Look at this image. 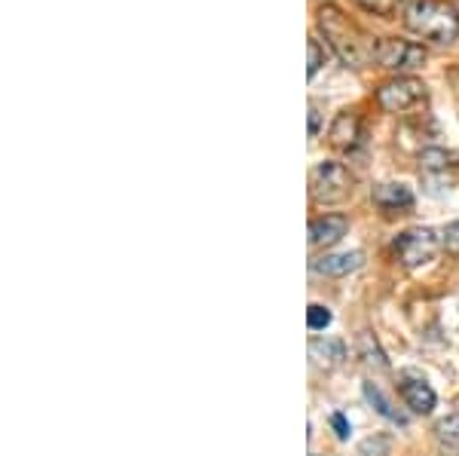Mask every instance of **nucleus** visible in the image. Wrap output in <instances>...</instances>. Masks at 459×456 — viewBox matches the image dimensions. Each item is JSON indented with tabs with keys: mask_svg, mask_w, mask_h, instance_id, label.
I'll return each mask as SVG.
<instances>
[{
	"mask_svg": "<svg viewBox=\"0 0 459 456\" xmlns=\"http://www.w3.org/2000/svg\"><path fill=\"white\" fill-rule=\"evenodd\" d=\"M318 28H322L325 40L331 43V49H334L343 65L361 68V65L371 62L377 53V43L361 31L355 22L346 19L334 4H325L322 10H318Z\"/></svg>",
	"mask_w": 459,
	"mask_h": 456,
	"instance_id": "f257e3e1",
	"label": "nucleus"
},
{
	"mask_svg": "<svg viewBox=\"0 0 459 456\" xmlns=\"http://www.w3.org/2000/svg\"><path fill=\"white\" fill-rule=\"evenodd\" d=\"M404 25L438 47L459 40V10L447 0H411L404 6Z\"/></svg>",
	"mask_w": 459,
	"mask_h": 456,
	"instance_id": "f03ea898",
	"label": "nucleus"
},
{
	"mask_svg": "<svg viewBox=\"0 0 459 456\" xmlns=\"http://www.w3.org/2000/svg\"><path fill=\"white\" fill-rule=\"evenodd\" d=\"M377 65L386 71H398V73H407V71H420L426 65V49L413 40H398V37H389V40H380L377 43Z\"/></svg>",
	"mask_w": 459,
	"mask_h": 456,
	"instance_id": "7ed1b4c3",
	"label": "nucleus"
},
{
	"mask_svg": "<svg viewBox=\"0 0 459 456\" xmlns=\"http://www.w3.org/2000/svg\"><path fill=\"white\" fill-rule=\"evenodd\" d=\"M350 172H346L340 163H318L313 172H309V194H313L316 202H340L346 194H350Z\"/></svg>",
	"mask_w": 459,
	"mask_h": 456,
	"instance_id": "20e7f679",
	"label": "nucleus"
},
{
	"mask_svg": "<svg viewBox=\"0 0 459 456\" xmlns=\"http://www.w3.org/2000/svg\"><path fill=\"white\" fill-rule=\"evenodd\" d=\"M441 239L435 237V230L429 227H417V230H407L395 239V254L407 270L426 267L435 254H438Z\"/></svg>",
	"mask_w": 459,
	"mask_h": 456,
	"instance_id": "39448f33",
	"label": "nucleus"
},
{
	"mask_svg": "<svg viewBox=\"0 0 459 456\" xmlns=\"http://www.w3.org/2000/svg\"><path fill=\"white\" fill-rule=\"evenodd\" d=\"M426 99V86L423 80H413V77H395L389 83H383L377 90V105L389 114H402V110H411L413 105Z\"/></svg>",
	"mask_w": 459,
	"mask_h": 456,
	"instance_id": "423d86ee",
	"label": "nucleus"
},
{
	"mask_svg": "<svg viewBox=\"0 0 459 456\" xmlns=\"http://www.w3.org/2000/svg\"><path fill=\"white\" fill-rule=\"evenodd\" d=\"M346 230H350V220H346L343 215L313 218V224H309V245L328 248V245H334V242L343 239Z\"/></svg>",
	"mask_w": 459,
	"mask_h": 456,
	"instance_id": "0eeeda50",
	"label": "nucleus"
},
{
	"mask_svg": "<svg viewBox=\"0 0 459 456\" xmlns=\"http://www.w3.org/2000/svg\"><path fill=\"white\" fill-rule=\"evenodd\" d=\"M402 399L413 414H432L435 410V389L417 374H404L402 377Z\"/></svg>",
	"mask_w": 459,
	"mask_h": 456,
	"instance_id": "6e6552de",
	"label": "nucleus"
},
{
	"mask_svg": "<svg viewBox=\"0 0 459 456\" xmlns=\"http://www.w3.org/2000/svg\"><path fill=\"white\" fill-rule=\"evenodd\" d=\"M359 132H361V123H359V114L355 110H340L334 116V123H331V144L337 147V151H350L359 142Z\"/></svg>",
	"mask_w": 459,
	"mask_h": 456,
	"instance_id": "1a4fd4ad",
	"label": "nucleus"
},
{
	"mask_svg": "<svg viewBox=\"0 0 459 456\" xmlns=\"http://www.w3.org/2000/svg\"><path fill=\"white\" fill-rule=\"evenodd\" d=\"M371 200H374V205H380L383 211H395V209L413 205V194H411V187H404V184H377Z\"/></svg>",
	"mask_w": 459,
	"mask_h": 456,
	"instance_id": "9d476101",
	"label": "nucleus"
},
{
	"mask_svg": "<svg viewBox=\"0 0 459 456\" xmlns=\"http://www.w3.org/2000/svg\"><path fill=\"white\" fill-rule=\"evenodd\" d=\"M361 267V252H343V254H328L313 261V270L322 276H350Z\"/></svg>",
	"mask_w": 459,
	"mask_h": 456,
	"instance_id": "9b49d317",
	"label": "nucleus"
},
{
	"mask_svg": "<svg viewBox=\"0 0 459 456\" xmlns=\"http://www.w3.org/2000/svg\"><path fill=\"white\" fill-rule=\"evenodd\" d=\"M309 356H313L318 365L334 367L340 365V358H343V347H340L337 340H313L309 343Z\"/></svg>",
	"mask_w": 459,
	"mask_h": 456,
	"instance_id": "f8f14e48",
	"label": "nucleus"
},
{
	"mask_svg": "<svg viewBox=\"0 0 459 456\" xmlns=\"http://www.w3.org/2000/svg\"><path fill=\"white\" fill-rule=\"evenodd\" d=\"M365 399L374 404L377 414H380V417H386V420L398 423V426H404V417H398L395 410H392V404H389L386 399H383V392H380V389H377L374 383H365Z\"/></svg>",
	"mask_w": 459,
	"mask_h": 456,
	"instance_id": "ddd939ff",
	"label": "nucleus"
},
{
	"mask_svg": "<svg viewBox=\"0 0 459 456\" xmlns=\"http://www.w3.org/2000/svg\"><path fill=\"white\" fill-rule=\"evenodd\" d=\"M435 435H438L441 444L447 447H459V414H450L435 426Z\"/></svg>",
	"mask_w": 459,
	"mask_h": 456,
	"instance_id": "4468645a",
	"label": "nucleus"
},
{
	"mask_svg": "<svg viewBox=\"0 0 459 456\" xmlns=\"http://www.w3.org/2000/svg\"><path fill=\"white\" fill-rule=\"evenodd\" d=\"M359 343H361V356H365V365L386 367V358H383V352L377 349V343L371 340V334H361V337H359Z\"/></svg>",
	"mask_w": 459,
	"mask_h": 456,
	"instance_id": "2eb2a0df",
	"label": "nucleus"
},
{
	"mask_svg": "<svg viewBox=\"0 0 459 456\" xmlns=\"http://www.w3.org/2000/svg\"><path fill=\"white\" fill-rule=\"evenodd\" d=\"M307 53H309V68H307V73H309V80H313L316 73L322 71V65H325V49H322V43H318L316 37H309V40H307Z\"/></svg>",
	"mask_w": 459,
	"mask_h": 456,
	"instance_id": "dca6fc26",
	"label": "nucleus"
},
{
	"mask_svg": "<svg viewBox=\"0 0 459 456\" xmlns=\"http://www.w3.org/2000/svg\"><path fill=\"white\" fill-rule=\"evenodd\" d=\"M423 166L432 168V172H438V168H447L450 163V153L447 151H438V147H429V151H423Z\"/></svg>",
	"mask_w": 459,
	"mask_h": 456,
	"instance_id": "f3484780",
	"label": "nucleus"
},
{
	"mask_svg": "<svg viewBox=\"0 0 459 456\" xmlns=\"http://www.w3.org/2000/svg\"><path fill=\"white\" fill-rule=\"evenodd\" d=\"M307 325H309V331H325L331 325V313L325 310V306L313 304V306H309V313H307Z\"/></svg>",
	"mask_w": 459,
	"mask_h": 456,
	"instance_id": "a211bd4d",
	"label": "nucleus"
},
{
	"mask_svg": "<svg viewBox=\"0 0 459 456\" xmlns=\"http://www.w3.org/2000/svg\"><path fill=\"white\" fill-rule=\"evenodd\" d=\"M441 245H444V252H447V254L459 257V220H454V224L444 227V233H441Z\"/></svg>",
	"mask_w": 459,
	"mask_h": 456,
	"instance_id": "6ab92c4d",
	"label": "nucleus"
},
{
	"mask_svg": "<svg viewBox=\"0 0 459 456\" xmlns=\"http://www.w3.org/2000/svg\"><path fill=\"white\" fill-rule=\"evenodd\" d=\"M355 4L374 16H392V10H395V0H355Z\"/></svg>",
	"mask_w": 459,
	"mask_h": 456,
	"instance_id": "aec40b11",
	"label": "nucleus"
},
{
	"mask_svg": "<svg viewBox=\"0 0 459 456\" xmlns=\"http://www.w3.org/2000/svg\"><path fill=\"white\" fill-rule=\"evenodd\" d=\"M389 453V438H371L361 444V456H386Z\"/></svg>",
	"mask_w": 459,
	"mask_h": 456,
	"instance_id": "412c9836",
	"label": "nucleus"
},
{
	"mask_svg": "<svg viewBox=\"0 0 459 456\" xmlns=\"http://www.w3.org/2000/svg\"><path fill=\"white\" fill-rule=\"evenodd\" d=\"M331 426L337 429V438H340V441H346V438L352 435V426L346 423V417H343V414H331Z\"/></svg>",
	"mask_w": 459,
	"mask_h": 456,
	"instance_id": "4be33fe9",
	"label": "nucleus"
},
{
	"mask_svg": "<svg viewBox=\"0 0 459 456\" xmlns=\"http://www.w3.org/2000/svg\"><path fill=\"white\" fill-rule=\"evenodd\" d=\"M322 132V114H318V105L316 101H309V135H318Z\"/></svg>",
	"mask_w": 459,
	"mask_h": 456,
	"instance_id": "5701e85b",
	"label": "nucleus"
}]
</instances>
